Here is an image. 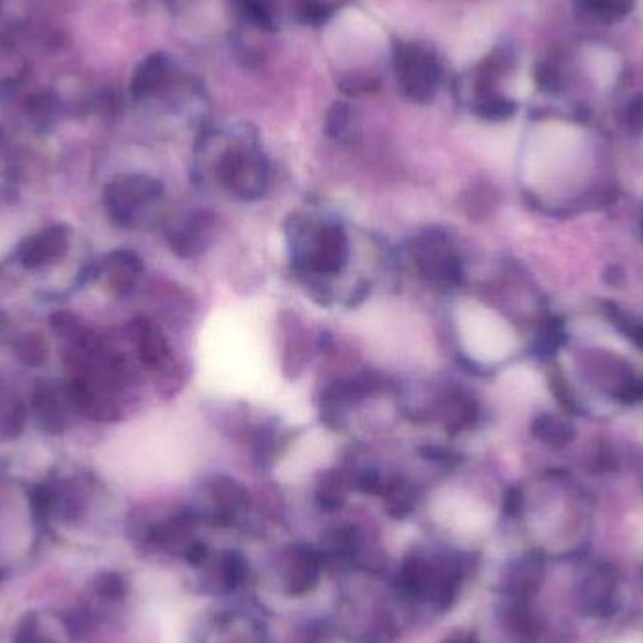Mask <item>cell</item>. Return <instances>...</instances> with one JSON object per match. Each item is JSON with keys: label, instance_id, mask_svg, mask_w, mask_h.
I'll use <instances>...</instances> for the list:
<instances>
[{"label": "cell", "instance_id": "cell-11", "mask_svg": "<svg viewBox=\"0 0 643 643\" xmlns=\"http://www.w3.org/2000/svg\"><path fill=\"white\" fill-rule=\"evenodd\" d=\"M66 399H68V390L63 395V392H57V388L49 384H40L34 390L32 407L36 410L38 422L44 431L57 435V433H63L68 427Z\"/></svg>", "mask_w": 643, "mask_h": 643}, {"label": "cell", "instance_id": "cell-30", "mask_svg": "<svg viewBox=\"0 0 643 643\" xmlns=\"http://www.w3.org/2000/svg\"><path fill=\"white\" fill-rule=\"evenodd\" d=\"M185 555H187L190 565H202L207 559V546L202 542H192L185 551Z\"/></svg>", "mask_w": 643, "mask_h": 643}, {"label": "cell", "instance_id": "cell-15", "mask_svg": "<svg viewBox=\"0 0 643 643\" xmlns=\"http://www.w3.org/2000/svg\"><path fill=\"white\" fill-rule=\"evenodd\" d=\"M207 491L219 508V518L226 519V521L234 519V516L239 514L243 508H247V504H249L247 489L234 478L224 476V474L213 476L207 484Z\"/></svg>", "mask_w": 643, "mask_h": 643}, {"label": "cell", "instance_id": "cell-20", "mask_svg": "<svg viewBox=\"0 0 643 643\" xmlns=\"http://www.w3.org/2000/svg\"><path fill=\"white\" fill-rule=\"evenodd\" d=\"M249 576V563L237 551H226L220 559V578L228 591L243 585Z\"/></svg>", "mask_w": 643, "mask_h": 643}, {"label": "cell", "instance_id": "cell-4", "mask_svg": "<svg viewBox=\"0 0 643 643\" xmlns=\"http://www.w3.org/2000/svg\"><path fill=\"white\" fill-rule=\"evenodd\" d=\"M410 256L425 281L440 290H450L461 281V264L444 232L429 230L416 237L410 247Z\"/></svg>", "mask_w": 643, "mask_h": 643}, {"label": "cell", "instance_id": "cell-29", "mask_svg": "<svg viewBox=\"0 0 643 643\" xmlns=\"http://www.w3.org/2000/svg\"><path fill=\"white\" fill-rule=\"evenodd\" d=\"M425 459L429 461H435L439 465H444V467H450L452 463H455V454L450 452V448H442V446H429L424 450Z\"/></svg>", "mask_w": 643, "mask_h": 643}, {"label": "cell", "instance_id": "cell-27", "mask_svg": "<svg viewBox=\"0 0 643 643\" xmlns=\"http://www.w3.org/2000/svg\"><path fill=\"white\" fill-rule=\"evenodd\" d=\"M14 643H53L46 636V632L40 628V619L31 613L27 615L21 625L17 628L16 640Z\"/></svg>", "mask_w": 643, "mask_h": 643}, {"label": "cell", "instance_id": "cell-9", "mask_svg": "<svg viewBox=\"0 0 643 643\" xmlns=\"http://www.w3.org/2000/svg\"><path fill=\"white\" fill-rule=\"evenodd\" d=\"M322 574V555L311 548L299 544L292 549L290 565L286 570V589L294 596L307 595L318 585Z\"/></svg>", "mask_w": 643, "mask_h": 643}, {"label": "cell", "instance_id": "cell-5", "mask_svg": "<svg viewBox=\"0 0 643 643\" xmlns=\"http://www.w3.org/2000/svg\"><path fill=\"white\" fill-rule=\"evenodd\" d=\"M350 256V245L341 224H322L316 228L309 249L301 254V266L318 277L339 275Z\"/></svg>", "mask_w": 643, "mask_h": 643}, {"label": "cell", "instance_id": "cell-8", "mask_svg": "<svg viewBox=\"0 0 643 643\" xmlns=\"http://www.w3.org/2000/svg\"><path fill=\"white\" fill-rule=\"evenodd\" d=\"M68 251V232L64 226H53L32 236L19 251V262L27 269L51 266Z\"/></svg>", "mask_w": 643, "mask_h": 643}, {"label": "cell", "instance_id": "cell-16", "mask_svg": "<svg viewBox=\"0 0 643 643\" xmlns=\"http://www.w3.org/2000/svg\"><path fill=\"white\" fill-rule=\"evenodd\" d=\"M382 497L386 512L393 519H405L416 510L420 502V489L403 478H395L386 484Z\"/></svg>", "mask_w": 643, "mask_h": 643}, {"label": "cell", "instance_id": "cell-3", "mask_svg": "<svg viewBox=\"0 0 643 643\" xmlns=\"http://www.w3.org/2000/svg\"><path fill=\"white\" fill-rule=\"evenodd\" d=\"M395 76L410 100L431 102L442 81L439 57L422 44H401L393 55Z\"/></svg>", "mask_w": 643, "mask_h": 643}, {"label": "cell", "instance_id": "cell-2", "mask_svg": "<svg viewBox=\"0 0 643 643\" xmlns=\"http://www.w3.org/2000/svg\"><path fill=\"white\" fill-rule=\"evenodd\" d=\"M162 198V185L157 179L142 173L115 177L104 192V204L111 220L121 228L138 226L147 209L162 202Z\"/></svg>", "mask_w": 643, "mask_h": 643}, {"label": "cell", "instance_id": "cell-12", "mask_svg": "<svg viewBox=\"0 0 643 643\" xmlns=\"http://www.w3.org/2000/svg\"><path fill=\"white\" fill-rule=\"evenodd\" d=\"M173 64L166 55L155 53L147 57L136 70L130 91L136 100H145L160 93L172 79Z\"/></svg>", "mask_w": 643, "mask_h": 643}, {"label": "cell", "instance_id": "cell-10", "mask_svg": "<svg viewBox=\"0 0 643 643\" xmlns=\"http://www.w3.org/2000/svg\"><path fill=\"white\" fill-rule=\"evenodd\" d=\"M143 273L142 258L136 252L121 251L111 252L102 264V275L106 279V286L115 296H126L134 290Z\"/></svg>", "mask_w": 643, "mask_h": 643}, {"label": "cell", "instance_id": "cell-26", "mask_svg": "<svg viewBox=\"0 0 643 643\" xmlns=\"http://www.w3.org/2000/svg\"><path fill=\"white\" fill-rule=\"evenodd\" d=\"M96 593L106 598H123L126 593V583L117 572H102L95 580Z\"/></svg>", "mask_w": 643, "mask_h": 643}, {"label": "cell", "instance_id": "cell-7", "mask_svg": "<svg viewBox=\"0 0 643 643\" xmlns=\"http://www.w3.org/2000/svg\"><path fill=\"white\" fill-rule=\"evenodd\" d=\"M213 230L215 219L211 215L202 211L192 213L168 234L170 249L181 258H196L204 254L207 245L211 243Z\"/></svg>", "mask_w": 643, "mask_h": 643}, {"label": "cell", "instance_id": "cell-24", "mask_svg": "<svg viewBox=\"0 0 643 643\" xmlns=\"http://www.w3.org/2000/svg\"><path fill=\"white\" fill-rule=\"evenodd\" d=\"M27 422V410L23 403L12 401L0 414V437L2 439H16L23 433Z\"/></svg>", "mask_w": 643, "mask_h": 643}, {"label": "cell", "instance_id": "cell-23", "mask_svg": "<svg viewBox=\"0 0 643 643\" xmlns=\"http://www.w3.org/2000/svg\"><path fill=\"white\" fill-rule=\"evenodd\" d=\"M51 328H53V331H55L59 337H63V339L74 343V345L83 343L85 337L89 335V331L85 330L83 324L79 322L78 316L64 313V311L51 316Z\"/></svg>", "mask_w": 643, "mask_h": 643}, {"label": "cell", "instance_id": "cell-28", "mask_svg": "<svg viewBox=\"0 0 643 643\" xmlns=\"http://www.w3.org/2000/svg\"><path fill=\"white\" fill-rule=\"evenodd\" d=\"M386 484L388 482L382 478V474L377 469H365L356 478V489L365 495H382Z\"/></svg>", "mask_w": 643, "mask_h": 643}, {"label": "cell", "instance_id": "cell-13", "mask_svg": "<svg viewBox=\"0 0 643 643\" xmlns=\"http://www.w3.org/2000/svg\"><path fill=\"white\" fill-rule=\"evenodd\" d=\"M134 335H136L138 356L145 367L160 369L168 363L170 346L157 324H153L151 320L140 318L134 322Z\"/></svg>", "mask_w": 643, "mask_h": 643}, {"label": "cell", "instance_id": "cell-21", "mask_svg": "<svg viewBox=\"0 0 643 643\" xmlns=\"http://www.w3.org/2000/svg\"><path fill=\"white\" fill-rule=\"evenodd\" d=\"M19 360L29 367H40L48 360V345L40 333H25L16 341Z\"/></svg>", "mask_w": 643, "mask_h": 643}, {"label": "cell", "instance_id": "cell-17", "mask_svg": "<svg viewBox=\"0 0 643 643\" xmlns=\"http://www.w3.org/2000/svg\"><path fill=\"white\" fill-rule=\"evenodd\" d=\"M348 484L341 471H328L316 489V501L326 512H337L345 506Z\"/></svg>", "mask_w": 643, "mask_h": 643}, {"label": "cell", "instance_id": "cell-22", "mask_svg": "<svg viewBox=\"0 0 643 643\" xmlns=\"http://www.w3.org/2000/svg\"><path fill=\"white\" fill-rule=\"evenodd\" d=\"M326 132L337 142H350L354 134V115L345 104H335L326 117Z\"/></svg>", "mask_w": 643, "mask_h": 643}, {"label": "cell", "instance_id": "cell-25", "mask_svg": "<svg viewBox=\"0 0 643 643\" xmlns=\"http://www.w3.org/2000/svg\"><path fill=\"white\" fill-rule=\"evenodd\" d=\"M241 14L251 19L252 23L271 29L275 25V14L269 0H236Z\"/></svg>", "mask_w": 643, "mask_h": 643}, {"label": "cell", "instance_id": "cell-1", "mask_svg": "<svg viewBox=\"0 0 643 643\" xmlns=\"http://www.w3.org/2000/svg\"><path fill=\"white\" fill-rule=\"evenodd\" d=\"M217 175L224 189L245 202L260 200L271 183L267 158L249 143H237L230 147L219 158Z\"/></svg>", "mask_w": 643, "mask_h": 643}, {"label": "cell", "instance_id": "cell-14", "mask_svg": "<svg viewBox=\"0 0 643 643\" xmlns=\"http://www.w3.org/2000/svg\"><path fill=\"white\" fill-rule=\"evenodd\" d=\"M544 576V561L538 555H527L514 563L504 578V593L514 600H527L538 589Z\"/></svg>", "mask_w": 643, "mask_h": 643}, {"label": "cell", "instance_id": "cell-19", "mask_svg": "<svg viewBox=\"0 0 643 643\" xmlns=\"http://www.w3.org/2000/svg\"><path fill=\"white\" fill-rule=\"evenodd\" d=\"M585 12L602 23H617L634 10L636 0H581Z\"/></svg>", "mask_w": 643, "mask_h": 643}, {"label": "cell", "instance_id": "cell-6", "mask_svg": "<svg viewBox=\"0 0 643 643\" xmlns=\"http://www.w3.org/2000/svg\"><path fill=\"white\" fill-rule=\"evenodd\" d=\"M583 612L591 617H610L619 604V580L608 566L595 568L581 585Z\"/></svg>", "mask_w": 643, "mask_h": 643}, {"label": "cell", "instance_id": "cell-18", "mask_svg": "<svg viewBox=\"0 0 643 643\" xmlns=\"http://www.w3.org/2000/svg\"><path fill=\"white\" fill-rule=\"evenodd\" d=\"M324 546L335 557H356L361 548L360 531L354 527L331 529L324 538Z\"/></svg>", "mask_w": 643, "mask_h": 643}]
</instances>
